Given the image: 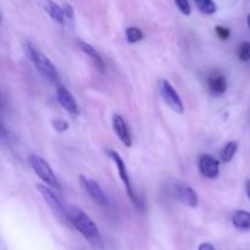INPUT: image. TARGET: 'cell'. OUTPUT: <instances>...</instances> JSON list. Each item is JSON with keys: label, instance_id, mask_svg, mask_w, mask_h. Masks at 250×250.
I'll return each instance as SVG.
<instances>
[{"label": "cell", "instance_id": "cell-1", "mask_svg": "<svg viewBox=\"0 0 250 250\" xmlns=\"http://www.w3.org/2000/svg\"><path fill=\"white\" fill-rule=\"evenodd\" d=\"M68 219L75 229L92 243H99L100 233L97 225L92 219L78 207L68 208Z\"/></svg>", "mask_w": 250, "mask_h": 250}, {"label": "cell", "instance_id": "cell-2", "mask_svg": "<svg viewBox=\"0 0 250 250\" xmlns=\"http://www.w3.org/2000/svg\"><path fill=\"white\" fill-rule=\"evenodd\" d=\"M23 50L26 53L27 58L33 62V65L36 66L37 70L46 77L48 80L55 81L58 78V71L56 67L54 66V63L42 53L41 50L36 48L31 42H24L23 43Z\"/></svg>", "mask_w": 250, "mask_h": 250}, {"label": "cell", "instance_id": "cell-3", "mask_svg": "<svg viewBox=\"0 0 250 250\" xmlns=\"http://www.w3.org/2000/svg\"><path fill=\"white\" fill-rule=\"evenodd\" d=\"M29 165L33 168L36 175L42 181H44L46 185L55 188V189H61V186L59 183L58 178H56L55 173H54V171L51 170V167L46 164V161L44 159L36 155V154H32V155H29Z\"/></svg>", "mask_w": 250, "mask_h": 250}, {"label": "cell", "instance_id": "cell-4", "mask_svg": "<svg viewBox=\"0 0 250 250\" xmlns=\"http://www.w3.org/2000/svg\"><path fill=\"white\" fill-rule=\"evenodd\" d=\"M106 155L109 156V158L114 161L115 165H116L120 177H121L122 182H124V185H125V188H126L127 194H128V197L131 198V200L133 202V204L136 205L138 209H143V203L138 199V197H137L136 193H134L133 188H132V183H131V180H129V176H128V172H127L125 161L122 160V158L119 155V153H116L115 150H111V149H107Z\"/></svg>", "mask_w": 250, "mask_h": 250}, {"label": "cell", "instance_id": "cell-5", "mask_svg": "<svg viewBox=\"0 0 250 250\" xmlns=\"http://www.w3.org/2000/svg\"><path fill=\"white\" fill-rule=\"evenodd\" d=\"M37 190L39 192V194L43 197V199L45 200L46 204L53 209V211L60 217L61 220H66V221H70L68 219V209L66 208V205L63 204V200L56 194L54 190H51L49 187H45L43 185H36Z\"/></svg>", "mask_w": 250, "mask_h": 250}, {"label": "cell", "instance_id": "cell-6", "mask_svg": "<svg viewBox=\"0 0 250 250\" xmlns=\"http://www.w3.org/2000/svg\"><path fill=\"white\" fill-rule=\"evenodd\" d=\"M159 90H160L161 98L168 105L170 109H172L177 114H183L185 106H183L182 100H181L178 93L176 92L175 88L171 85V83L168 81L161 80L160 83H159Z\"/></svg>", "mask_w": 250, "mask_h": 250}, {"label": "cell", "instance_id": "cell-7", "mask_svg": "<svg viewBox=\"0 0 250 250\" xmlns=\"http://www.w3.org/2000/svg\"><path fill=\"white\" fill-rule=\"evenodd\" d=\"M80 180H81V183H82L83 188H84V190L88 193V195H89V197L92 198L98 205L106 207L107 198L106 195H105L104 190L102 189V187H100L94 180L85 177V176H81Z\"/></svg>", "mask_w": 250, "mask_h": 250}, {"label": "cell", "instance_id": "cell-8", "mask_svg": "<svg viewBox=\"0 0 250 250\" xmlns=\"http://www.w3.org/2000/svg\"><path fill=\"white\" fill-rule=\"evenodd\" d=\"M173 193H175V197L177 198L180 202H182L183 204L188 205L190 208H197L199 199H198V194L193 188H190L187 185H176L173 187Z\"/></svg>", "mask_w": 250, "mask_h": 250}, {"label": "cell", "instance_id": "cell-9", "mask_svg": "<svg viewBox=\"0 0 250 250\" xmlns=\"http://www.w3.org/2000/svg\"><path fill=\"white\" fill-rule=\"evenodd\" d=\"M56 99L60 103L61 106H62L66 111L70 112V114L76 115L78 112L77 103H76L75 98H73V95L71 94L63 85L59 84L58 87H56Z\"/></svg>", "mask_w": 250, "mask_h": 250}, {"label": "cell", "instance_id": "cell-10", "mask_svg": "<svg viewBox=\"0 0 250 250\" xmlns=\"http://www.w3.org/2000/svg\"><path fill=\"white\" fill-rule=\"evenodd\" d=\"M199 170L203 176L214 180L220 173V164L216 159L210 155H203L199 160Z\"/></svg>", "mask_w": 250, "mask_h": 250}, {"label": "cell", "instance_id": "cell-11", "mask_svg": "<svg viewBox=\"0 0 250 250\" xmlns=\"http://www.w3.org/2000/svg\"><path fill=\"white\" fill-rule=\"evenodd\" d=\"M112 127H114V131L115 133H116V136L119 137L120 141L124 143V146H132L131 134H129L126 121H125L124 117H122L121 115L114 114V116H112Z\"/></svg>", "mask_w": 250, "mask_h": 250}, {"label": "cell", "instance_id": "cell-12", "mask_svg": "<svg viewBox=\"0 0 250 250\" xmlns=\"http://www.w3.org/2000/svg\"><path fill=\"white\" fill-rule=\"evenodd\" d=\"M208 84H209L210 92L214 95H222L226 93L227 90V81L224 75L219 72H215L210 75L209 80H208Z\"/></svg>", "mask_w": 250, "mask_h": 250}, {"label": "cell", "instance_id": "cell-13", "mask_svg": "<svg viewBox=\"0 0 250 250\" xmlns=\"http://www.w3.org/2000/svg\"><path fill=\"white\" fill-rule=\"evenodd\" d=\"M78 46H80V49L83 51V53L85 54V55L89 56L90 60L94 62L95 67H97L98 70L100 71V72H104V71H105V63H104V61H103L100 54L98 53V51L94 49V46H92L90 44L85 43V42H83V41L78 42Z\"/></svg>", "mask_w": 250, "mask_h": 250}, {"label": "cell", "instance_id": "cell-14", "mask_svg": "<svg viewBox=\"0 0 250 250\" xmlns=\"http://www.w3.org/2000/svg\"><path fill=\"white\" fill-rule=\"evenodd\" d=\"M43 7L45 10L46 14L54 20V21L59 22V23H63V19H65V12H63V7L59 6L55 1L53 0H44Z\"/></svg>", "mask_w": 250, "mask_h": 250}, {"label": "cell", "instance_id": "cell-15", "mask_svg": "<svg viewBox=\"0 0 250 250\" xmlns=\"http://www.w3.org/2000/svg\"><path fill=\"white\" fill-rule=\"evenodd\" d=\"M232 222L236 229L248 231L250 229V212L246 210H238L232 216Z\"/></svg>", "mask_w": 250, "mask_h": 250}, {"label": "cell", "instance_id": "cell-16", "mask_svg": "<svg viewBox=\"0 0 250 250\" xmlns=\"http://www.w3.org/2000/svg\"><path fill=\"white\" fill-rule=\"evenodd\" d=\"M237 149H238V143H237V142H229L221 151V160L224 161V163H229V161L234 158V155H236Z\"/></svg>", "mask_w": 250, "mask_h": 250}, {"label": "cell", "instance_id": "cell-17", "mask_svg": "<svg viewBox=\"0 0 250 250\" xmlns=\"http://www.w3.org/2000/svg\"><path fill=\"white\" fill-rule=\"evenodd\" d=\"M198 9L205 15H212L216 12L217 7L212 0H194Z\"/></svg>", "mask_w": 250, "mask_h": 250}, {"label": "cell", "instance_id": "cell-18", "mask_svg": "<svg viewBox=\"0 0 250 250\" xmlns=\"http://www.w3.org/2000/svg\"><path fill=\"white\" fill-rule=\"evenodd\" d=\"M126 37L129 43H137L144 38V33L137 27H128L126 29Z\"/></svg>", "mask_w": 250, "mask_h": 250}, {"label": "cell", "instance_id": "cell-19", "mask_svg": "<svg viewBox=\"0 0 250 250\" xmlns=\"http://www.w3.org/2000/svg\"><path fill=\"white\" fill-rule=\"evenodd\" d=\"M237 55L242 61L250 60V42H243L239 44L238 49H237Z\"/></svg>", "mask_w": 250, "mask_h": 250}, {"label": "cell", "instance_id": "cell-20", "mask_svg": "<svg viewBox=\"0 0 250 250\" xmlns=\"http://www.w3.org/2000/svg\"><path fill=\"white\" fill-rule=\"evenodd\" d=\"M176 5H177L178 10L182 12L186 16H189L190 12H192V9H190V5L188 0H175Z\"/></svg>", "mask_w": 250, "mask_h": 250}, {"label": "cell", "instance_id": "cell-21", "mask_svg": "<svg viewBox=\"0 0 250 250\" xmlns=\"http://www.w3.org/2000/svg\"><path fill=\"white\" fill-rule=\"evenodd\" d=\"M51 125H53L55 131L59 132V133H62V132L67 131L68 128V122L63 121V120L61 119H54L53 121H51Z\"/></svg>", "mask_w": 250, "mask_h": 250}, {"label": "cell", "instance_id": "cell-22", "mask_svg": "<svg viewBox=\"0 0 250 250\" xmlns=\"http://www.w3.org/2000/svg\"><path fill=\"white\" fill-rule=\"evenodd\" d=\"M215 32H216L217 36H219L221 39H224V41L229 39V36H231V31H229L227 27H224V26H216L215 27Z\"/></svg>", "mask_w": 250, "mask_h": 250}, {"label": "cell", "instance_id": "cell-23", "mask_svg": "<svg viewBox=\"0 0 250 250\" xmlns=\"http://www.w3.org/2000/svg\"><path fill=\"white\" fill-rule=\"evenodd\" d=\"M63 12H65V16L68 17V19L72 20L75 14H73V9L70 4H65L63 5Z\"/></svg>", "mask_w": 250, "mask_h": 250}, {"label": "cell", "instance_id": "cell-24", "mask_svg": "<svg viewBox=\"0 0 250 250\" xmlns=\"http://www.w3.org/2000/svg\"><path fill=\"white\" fill-rule=\"evenodd\" d=\"M198 250H215V247L211 243H209V242H205V243L200 244Z\"/></svg>", "mask_w": 250, "mask_h": 250}, {"label": "cell", "instance_id": "cell-25", "mask_svg": "<svg viewBox=\"0 0 250 250\" xmlns=\"http://www.w3.org/2000/svg\"><path fill=\"white\" fill-rule=\"evenodd\" d=\"M246 190H247V195H248L249 200H250V178L247 181V185H246Z\"/></svg>", "mask_w": 250, "mask_h": 250}, {"label": "cell", "instance_id": "cell-26", "mask_svg": "<svg viewBox=\"0 0 250 250\" xmlns=\"http://www.w3.org/2000/svg\"><path fill=\"white\" fill-rule=\"evenodd\" d=\"M247 23H248V27H249V29H250V14L248 15V19H247Z\"/></svg>", "mask_w": 250, "mask_h": 250}]
</instances>
